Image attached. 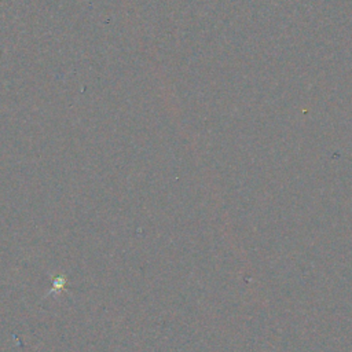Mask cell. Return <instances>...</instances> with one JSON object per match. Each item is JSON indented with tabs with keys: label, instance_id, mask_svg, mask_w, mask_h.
<instances>
[{
	"label": "cell",
	"instance_id": "obj_1",
	"mask_svg": "<svg viewBox=\"0 0 352 352\" xmlns=\"http://www.w3.org/2000/svg\"><path fill=\"white\" fill-rule=\"evenodd\" d=\"M66 278L63 276V275H58V276H55V278H52V287H51V290H50V293L48 294H58V293H60L62 290H65V287H66Z\"/></svg>",
	"mask_w": 352,
	"mask_h": 352
}]
</instances>
